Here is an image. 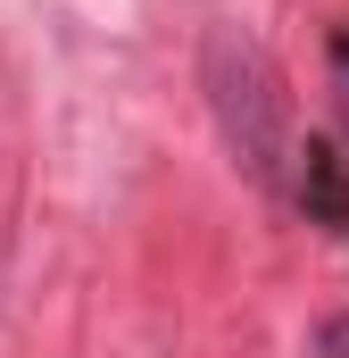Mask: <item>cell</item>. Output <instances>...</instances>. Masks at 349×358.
I'll list each match as a JSON object with an SVG mask.
<instances>
[{
	"mask_svg": "<svg viewBox=\"0 0 349 358\" xmlns=\"http://www.w3.org/2000/svg\"><path fill=\"white\" fill-rule=\"evenodd\" d=\"M291 200L308 208V225L349 234V159L333 142H299V150H291Z\"/></svg>",
	"mask_w": 349,
	"mask_h": 358,
	"instance_id": "cell-2",
	"label": "cell"
},
{
	"mask_svg": "<svg viewBox=\"0 0 349 358\" xmlns=\"http://www.w3.org/2000/svg\"><path fill=\"white\" fill-rule=\"evenodd\" d=\"M316 358H349V308H341V317H325V325H316Z\"/></svg>",
	"mask_w": 349,
	"mask_h": 358,
	"instance_id": "cell-4",
	"label": "cell"
},
{
	"mask_svg": "<svg viewBox=\"0 0 349 358\" xmlns=\"http://www.w3.org/2000/svg\"><path fill=\"white\" fill-rule=\"evenodd\" d=\"M200 92H208L216 134H225V159L258 192L283 200L299 134H291V92H283V67L266 59V42L242 34V25H208V42H200Z\"/></svg>",
	"mask_w": 349,
	"mask_h": 358,
	"instance_id": "cell-1",
	"label": "cell"
},
{
	"mask_svg": "<svg viewBox=\"0 0 349 358\" xmlns=\"http://www.w3.org/2000/svg\"><path fill=\"white\" fill-rule=\"evenodd\" d=\"M333 108H341V134H349V25L333 34Z\"/></svg>",
	"mask_w": 349,
	"mask_h": 358,
	"instance_id": "cell-3",
	"label": "cell"
}]
</instances>
